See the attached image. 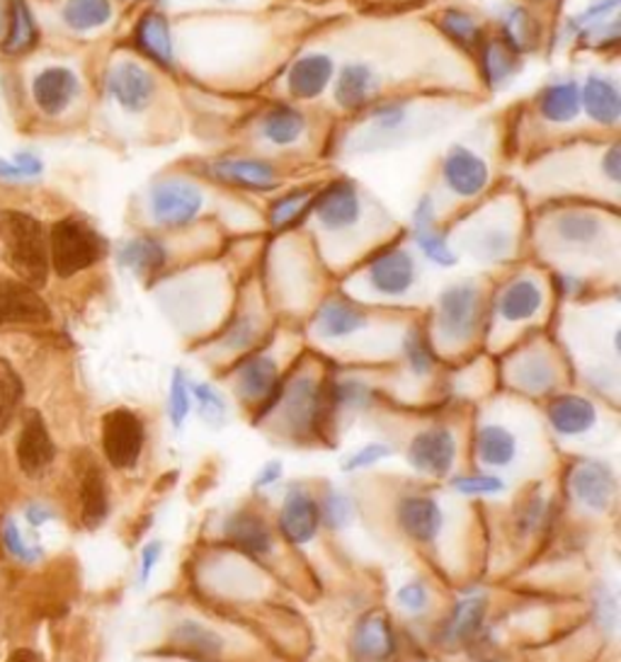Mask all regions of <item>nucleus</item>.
Returning <instances> with one entry per match:
<instances>
[{
	"mask_svg": "<svg viewBox=\"0 0 621 662\" xmlns=\"http://www.w3.org/2000/svg\"><path fill=\"white\" fill-rule=\"evenodd\" d=\"M6 262L20 280L37 289L47 284L49 274V245L42 223L22 211H6L3 227Z\"/></svg>",
	"mask_w": 621,
	"mask_h": 662,
	"instance_id": "nucleus-1",
	"label": "nucleus"
},
{
	"mask_svg": "<svg viewBox=\"0 0 621 662\" xmlns=\"http://www.w3.org/2000/svg\"><path fill=\"white\" fill-rule=\"evenodd\" d=\"M104 253L102 238L81 221H59L49 235V255L59 277H73L92 268Z\"/></svg>",
	"mask_w": 621,
	"mask_h": 662,
	"instance_id": "nucleus-2",
	"label": "nucleus"
},
{
	"mask_svg": "<svg viewBox=\"0 0 621 662\" xmlns=\"http://www.w3.org/2000/svg\"><path fill=\"white\" fill-rule=\"evenodd\" d=\"M147 430L137 413L117 408L102 420V449L114 469H131L141 457Z\"/></svg>",
	"mask_w": 621,
	"mask_h": 662,
	"instance_id": "nucleus-3",
	"label": "nucleus"
},
{
	"mask_svg": "<svg viewBox=\"0 0 621 662\" xmlns=\"http://www.w3.org/2000/svg\"><path fill=\"white\" fill-rule=\"evenodd\" d=\"M333 391L325 393L313 379L301 377L284 393V415L297 432L319 430L330 418L328 408H333Z\"/></svg>",
	"mask_w": 621,
	"mask_h": 662,
	"instance_id": "nucleus-4",
	"label": "nucleus"
},
{
	"mask_svg": "<svg viewBox=\"0 0 621 662\" xmlns=\"http://www.w3.org/2000/svg\"><path fill=\"white\" fill-rule=\"evenodd\" d=\"M479 321V291L471 284L447 289L440 299V328L449 340H469Z\"/></svg>",
	"mask_w": 621,
	"mask_h": 662,
	"instance_id": "nucleus-5",
	"label": "nucleus"
},
{
	"mask_svg": "<svg viewBox=\"0 0 621 662\" xmlns=\"http://www.w3.org/2000/svg\"><path fill=\"white\" fill-rule=\"evenodd\" d=\"M457 442L449 430H425L408 447V463L420 473L447 475L454 467Z\"/></svg>",
	"mask_w": 621,
	"mask_h": 662,
	"instance_id": "nucleus-6",
	"label": "nucleus"
},
{
	"mask_svg": "<svg viewBox=\"0 0 621 662\" xmlns=\"http://www.w3.org/2000/svg\"><path fill=\"white\" fill-rule=\"evenodd\" d=\"M202 209V194L188 182H163L151 192V211L158 223L180 227L197 217Z\"/></svg>",
	"mask_w": 621,
	"mask_h": 662,
	"instance_id": "nucleus-7",
	"label": "nucleus"
},
{
	"mask_svg": "<svg viewBox=\"0 0 621 662\" xmlns=\"http://www.w3.org/2000/svg\"><path fill=\"white\" fill-rule=\"evenodd\" d=\"M49 318V307L32 287L0 280V328L8 323H47Z\"/></svg>",
	"mask_w": 621,
	"mask_h": 662,
	"instance_id": "nucleus-8",
	"label": "nucleus"
},
{
	"mask_svg": "<svg viewBox=\"0 0 621 662\" xmlns=\"http://www.w3.org/2000/svg\"><path fill=\"white\" fill-rule=\"evenodd\" d=\"M571 488L580 505L594 512H604L610 508L617 490V479L612 469L602 461H583L571 475Z\"/></svg>",
	"mask_w": 621,
	"mask_h": 662,
	"instance_id": "nucleus-9",
	"label": "nucleus"
},
{
	"mask_svg": "<svg viewBox=\"0 0 621 662\" xmlns=\"http://www.w3.org/2000/svg\"><path fill=\"white\" fill-rule=\"evenodd\" d=\"M54 457H57V447L51 442L44 420L37 410H32L28 420H24V428L18 442L20 469L28 475H32V479H37V475H42L51 467Z\"/></svg>",
	"mask_w": 621,
	"mask_h": 662,
	"instance_id": "nucleus-10",
	"label": "nucleus"
},
{
	"mask_svg": "<svg viewBox=\"0 0 621 662\" xmlns=\"http://www.w3.org/2000/svg\"><path fill=\"white\" fill-rule=\"evenodd\" d=\"M108 86H110L112 98L129 112H141L151 102L153 92H156L153 78L143 71L141 66L131 63V61H122L114 66V69L110 71Z\"/></svg>",
	"mask_w": 621,
	"mask_h": 662,
	"instance_id": "nucleus-11",
	"label": "nucleus"
},
{
	"mask_svg": "<svg viewBox=\"0 0 621 662\" xmlns=\"http://www.w3.org/2000/svg\"><path fill=\"white\" fill-rule=\"evenodd\" d=\"M32 92L42 112L61 114L78 96V78L73 71L54 66V69H47L34 78Z\"/></svg>",
	"mask_w": 621,
	"mask_h": 662,
	"instance_id": "nucleus-12",
	"label": "nucleus"
},
{
	"mask_svg": "<svg viewBox=\"0 0 621 662\" xmlns=\"http://www.w3.org/2000/svg\"><path fill=\"white\" fill-rule=\"evenodd\" d=\"M321 522V510L315 505V500L307 493H289L284 498L282 514H280V529L282 534L292 541V544H307L315 536V529Z\"/></svg>",
	"mask_w": 621,
	"mask_h": 662,
	"instance_id": "nucleus-13",
	"label": "nucleus"
},
{
	"mask_svg": "<svg viewBox=\"0 0 621 662\" xmlns=\"http://www.w3.org/2000/svg\"><path fill=\"white\" fill-rule=\"evenodd\" d=\"M315 217L328 229H345L360 219V194L350 182H335L313 204Z\"/></svg>",
	"mask_w": 621,
	"mask_h": 662,
	"instance_id": "nucleus-14",
	"label": "nucleus"
},
{
	"mask_svg": "<svg viewBox=\"0 0 621 662\" xmlns=\"http://www.w3.org/2000/svg\"><path fill=\"white\" fill-rule=\"evenodd\" d=\"M369 280L381 294L401 297L415 282V262L405 250H391V253H384L372 264Z\"/></svg>",
	"mask_w": 621,
	"mask_h": 662,
	"instance_id": "nucleus-15",
	"label": "nucleus"
},
{
	"mask_svg": "<svg viewBox=\"0 0 621 662\" xmlns=\"http://www.w3.org/2000/svg\"><path fill=\"white\" fill-rule=\"evenodd\" d=\"M547 415L551 428L563 437L583 434L594 425V422H598V410H594V405L588 399H583V395H571V393L553 399Z\"/></svg>",
	"mask_w": 621,
	"mask_h": 662,
	"instance_id": "nucleus-16",
	"label": "nucleus"
},
{
	"mask_svg": "<svg viewBox=\"0 0 621 662\" xmlns=\"http://www.w3.org/2000/svg\"><path fill=\"white\" fill-rule=\"evenodd\" d=\"M399 524L408 536L418 541H432L442 529V510L432 498H403L399 505Z\"/></svg>",
	"mask_w": 621,
	"mask_h": 662,
	"instance_id": "nucleus-17",
	"label": "nucleus"
},
{
	"mask_svg": "<svg viewBox=\"0 0 621 662\" xmlns=\"http://www.w3.org/2000/svg\"><path fill=\"white\" fill-rule=\"evenodd\" d=\"M444 178L457 194L473 197L479 194L488 182V168L479 156L467 149H454L444 163Z\"/></svg>",
	"mask_w": 621,
	"mask_h": 662,
	"instance_id": "nucleus-18",
	"label": "nucleus"
},
{
	"mask_svg": "<svg viewBox=\"0 0 621 662\" xmlns=\"http://www.w3.org/2000/svg\"><path fill=\"white\" fill-rule=\"evenodd\" d=\"M354 651L367 660H387L395 651L393 629L387 614H367L354 629Z\"/></svg>",
	"mask_w": 621,
	"mask_h": 662,
	"instance_id": "nucleus-19",
	"label": "nucleus"
},
{
	"mask_svg": "<svg viewBox=\"0 0 621 662\" xmlns=\"http://www.w3.org/2000/svg\"><path fill=\"white\" fill-rule=\"evenodd\" d=\"M223 532L233 541L238 549L246 553L262 555L272 549V536L268 524L262 522L253 512H236L223 524Z\"/></svg>",
	"mask_w": 621,
	"mask_h": 662,
	"instance_id": "nucleus-20",
	"label": "nucleus"
},
{
	"mask_svg": "<svg viewBox=\"0 0 621 662\" xmlns=\"http://www.w3.org/2000/svg\"><path fill=\"white\" fill-rule=\"evenodd\" d=\"M330 76H333V61L323 54H309L294 63L289 73V90L297 98H315L330 83Z\"/></svg>",
	"mask_w": 621,
	"mask_h": 662,
	"instance_id": "nucleus-21",
	"label": "nucleus"
},
{
	"mask_svg": "<svg viewBox=\"0 0 621 662\" xmlns=\"http://www.w3.org/2000/svg\"><path fill=\"white\" fill-rule=\"evenodd\" d=\"M211 175L250 190H270L277 184L274 168L260 161H219L211 165Z\"/></svg>",
	"mask_w": 621,
	"mask_h": 662,
	"instance_id": "nucleus-22",
	"label": "nucleus"
},
{
	"mask_svg": "<svg viewBox=\"0 0 621 662\" xmlns=\"http://www.w3.org/2000/svg\"><path fill=\"white\" fill-rule=\"evenodd\" d=\"M173 643L180 648V651L190 653L194 658H204V660H214L223 653V635L214 629H209L204 624H197V621H182V624L176 626L173 631Z\"/></svg>",
	"mask_w": 621,
	"mask_h": 662,
	"instance_id": "nucleus-23",
	"label": "nucleus"
},
{
	"mask_svg": "<svg viewBox=\"0 0 621 662\" xmlns=\"http://www.w3.org/2000/svg\"><path fill=\"white\" fill-rule=\"evenodd\" d=\"M580 98L585 102L588 114L600 124H614L621 114V102H619V90L612 81L607 78L592 76L580 92Z\"/></svg>",
	"mask_w": 621,
	"mask_h": 662,
	"instance_id": "nucleus-24",
	"label": "nucleus"
},
{
	"mask_svg": "<svg viewBox=\"0 0 621 662\" xmlns=\"http://www.w3.org/2000/svg\"><path fill=\"white\" fill-rule=\"evenodd\" d=\"M277 387H280V381H277V364L270 357H253V360H248L238 369V389H241L243 399L248 401H268Z\"/></svg>",
	"mask_w": 621,
	"mask_h": 662,
	"instance_id": "nucleus-25",
	"label": "nucleus"
},
{
	"mask_svg": "<svg viewBox=\"0 0 621 662\" xmlns=\"http://www.w3.org/2000/svg\"><path fill=\"white\" fill-rule=\"evenodd\" d=\"M475 452L485 467H510L518 457V440L514 434L500 425H485L475 440Z\"/></svg>",
	"mask_w": 621,
	"mask_h": 662,
	"instance_id": "nucleus-26",
	"label": "nucleus"
},
{
	"mask_svg": "<svg viewBox=\"0 0 621 662\" xmlns=\"http://www.w3.org/2000/svg\"><path fill=\"white\" fill-rule=\"evenodd\" d=\"M367 325V318L362 311H357L350 303L342 301H330L321 309L319 321H315V328L323 338L338 340V338H348L357 330H362Z\"/></svg>",
	"mask_w": 621,
	"mask_h": 662,
	"instance_id": "nucleus-27",
	"label": "nucleus"
},
{
	"mask_svg": "<svg viewBox=\"0 0 621 662\" xmlns=\"http://www.w3.org/2000/svg\"><path fill=\"white\" fill-rule=\"evenodd\" d=\"M137 42L143 54H149L156 63L168 66L173 61V39H170L166 18L158 16V12H149V16L139 22Z\"/></svg>",
	"mask_w": 621,
	"mask_h": 662,
	"instance_id": "nucleus-28",
	"label": "nucleus"
},
{
	"mask_svg": "<svg viewBox=\"0 0 621 662\" xmlns=\"http://www.w3.org/2000/svg\"><path fill=\"white\" fill-rule=\"evenodd\" d=\"M108 485L98 467H90L83 471L81 479V510H83V524L96 529L108 518Z\"/></svg>",
	"mask_w": 621,
	"mask_h": 662,
	"instance_id": "nucleus-29",
	"label": "nucleus"
},
{
	"mask_svg": "<svg viewBox=\"0 0 621 662\" xmlns=\"http://www.w3.org/2000/svg\"><path fill=\"white\" fill-rule=\"evenodd\" d=\"M374 88H377L374 73L362 63H352L342 71L335 96L342 108L354 110V108H362V104L369 100V96L374 92Z\"/></svg>",
	"mask_w": 621,
	"mask_h": 662,
	"instance_id": "nucleus-30",
	"label": "nucleus"
},
{
	"mask_svg": "<svg viewBox=\"0 0 621 662\" xmlns=\"http://www.w3.org/2000/svg\"><path fill=\"white\" fill-rule=\"evenodd\" d=\"M112 20L110 0H69L63 8V22L76 32L102 28Z\"/></svg>",
	"mask_w": 621,
	"mask_h": 662,
	"instance_id": "nucleus-31",
	"label": "nucleus"
},
{
	"mask_svg": "<svg viewBox=\"0 0 621 662\" xmlns=\"http://www.w3.org/2000/svg\"><path fill=\"white\" fill-rule=\"evenodd\" d=\"M483 616H485V602L481 598L461 600L454 606L452 616H449V621H447L444 639L449 643H459V641L471 639V635L481 629Z\"/></svg>",
	"mask_w": 621,
	"mask_h": 662,
	"instance_id": "nucleus-32",
	"label": "nucleus"
},
{
	"mask_svg": "<svg viewBox=\"0 0 621 662\" xmlns=\"http://www.w3.org/2000/svg\"><path fill=\"white\" fill-rule=\"evenodd\" d=\"M580 112V90L573 81H563L544 90L541 96V114L551 122H571Z\"/></svg>",
	"mask_w": 621,
	"mask_h": 662,
	"instance_id": "nucleus-33",
	"label": "nucleus"
},
{
	"mask_svg": "<svg viewBox=\"0 0 621 662\" xmlns=\"http://www.w3.org/2000/svg\"><path fill=\"white\" fill-rule=\"evenodd\" d=\"M541 309V289L530 282H514L503 299H500V313H503L505 321H527Z\"/></svg>",
	"mask_w": 621,
	"mask_h": 662,
	"instance_id": "nucleus-34",
	"label": "nucleus"
},
{
	"mask_svg": "<svg viewBox=\"0 0 621 662\" xmlns=\"http://www.w3.org/2000/svg\"><path fill=\"white\" fill-rule=\"evenodd\" d=\"M483 71L485 81L493 88L508 83L514 71H518V49H514L508 39H493V42L485 47Z\"/></svg>",
	"mask_w": 621,
	"mask_h": 662,
	"instance_id": "nucleus-35",
	"label": "nucleus"
},
{
	"mask_svg": "<svg viewBox=\"0 0 621 662\" xmlns=\"http://www.w3.org/2000/svg\"><path fill=\"white\" fill-rule=\"evenodd\" d=\"M303 127H307V122L292 108H274L262 119V134L280 146L294 143L303 134Z\"/></svg>",
	"mask_w": 621,
	"mask_h": 662,
	"instance_id": "nucleus-36",
	"label": "nucleus"
},
{
	"mask_svg": "<svg viewBox=\"0 0 621 662\" xmlns=\"http://www.w3.org/2000/svg\"><path fill=\"white\" fill-rule=\"evenodd\" d=\"M119 260H122L124 268L134 270L139 274L156 272L158 268H163L166 250L161 248V243L149 241V238H139V241H131L122 248Z\"/></svg>",
	"mask_w": 621,
	"mask_h": 662,
	"instance_id": "nucleus-37",
	"label": "nucleus"
},
{
	"mask_svg": "<svg viewBox=\"0 0 621 662\" xmlns=\"http://www.w3.org/2000/svg\"><path fill=\"white\" fill-rule=\"evenodd\" d=\"M514 379H518L522 389L532 391V393H541V391H549L553 387V381H557V369L551 367L547 357L530 354L518 364V369H514Z\"/></svg>",
	"mask_w": 621,
	"mask_h": 662,
	"instance_id": "nucleus-38",
	"label": "nucleus"
},
{
	"mask_svg": "<svg viewBox=\"0 0 621 662\" xmlns=\"http://www.w3.org/2000/svg\"><path fill=\"white\" fill-rule=\"evenodd\" d=\"M22 401V381L8 360H0V434L8 430Z\"/></svg>",
	"mask_w": 621,
	"mask_h": 662,
	"instance_id": "nucleus-39",
	"label": "nucleus"
},
{
	"mask_svg": "<svg viewBox=\"0 0 621 662\" xmlns=\"http://www.w3.org/2000/svg\"><path fill=\"white\" fill-rule=\"evenodd\" d=\"M34 22L32 12L24 6V0H12V16H10V34L6 42L8 54H22L34 42Z\"/></svg>",
	"mask_w": 621,
	"mask_h": 662,
	"instance_id": "nucleus-40",
	"label": "nucleus"
},
{
	"mask_svg": "<svg viewBox=\"0 0 621 662\" xmlns=\"http://www.w3.org/2000/svg\"><path fill=\"white\" fill-rule=\"evenodd\" d=\"M557 231L565 243L573 245H588L594 238L600 235L602 227L600 221L592 214H583V211H573V214H563L557 223Z\"/></svg>",
	"mask_w": 621,
	"mask_h": 662,
	"instance_id": "nucleus-41",
	"label": "nucleus"
},
{
	"mask_svg": "<svg viewBox=\"0 0 621 662\" xmlns=\"http://www.w3.org/2000/svg\"><path fill=\"white\" fill-rule=\"evenodd\" d=\"M442 28L449 32V37H454L461 47L475 49L481 44L479 24H475L469 16H464V12H457V10L444 12Z\"/></svg>",
	"mask_w": 621,
	"mask_h": 662,
	"instance_id": "nucleus-42",
	"label": "nucleus"
},
{
	"mask_svg": "<svg viewBox=\"0 0 621 662\" xmlns=\"http://www.w3.org/2000/svg\"><path fill=\"white\" fill-rule=\"evenodd\" d=\"M503 30L508 34V42L518 49V47H527L534 39V22L527 18V12L520 8H508L503 12Z\"/></svg>",
	"mask_w": 621,
	"mask_h": 662,
	"instance_id": "nucleus-43",
	"label": "nucleus"
},
{
	"mask_svg": "<svg viewBox=\"0 0 621 662\" xmlns=\"http://www.w3.org/2000/svg\"><path fill=\"white\" fill-rule=\"evenodd\" d=\"M194 399L200 405V415L211 422V425H221L223 418H227V403H223L221 395L207 387V383H197L194 387Z\"/></svg>",
	"mask_w": 621,
	"mask_h": 662,
	"instance_id": "nucleus-44",
	"label": "nucleus"
},
{
	"mask_svg": "<svg viewBox=\"0 0 621 662\" xmlns=\"http://www.w3.org/2000/svg\"><path fill=\"white\" fill-rule=\"evenodd\" d=\"M321 518L328 529H335V532L338 529H345L352 520V500L342 493H330L325 498Z\"/></svg>",
	"mask_w": 621,
	"mask_h": 662,
	"instance_id": "nucleus-45",
	"label": "nucleus"
},
{
	"mask_svg": "<svg viewBox=\"0 0 621 662\" xmlns=\"http://www.w3.org/2000/svg\"><path fill=\"white\" fill-rule=\"evenodd\" d=\"M170 420H173L176 428H182V422L190 415V395H188V383H184V374L178 372L173 374V381H170Z\"/></svg>",
	"mask_w": 621,
	"mask_h": 662,
	"instance_id": "nucleus-46",
	"label": "nucleus"
},
{
	"mask_svg": "<svg viewBox=\"0 0 621 662\" xmlns=\"http://www.w3.org/2000/svg\"><path fill=\"white\" fill-rule=\"evenodd\" d=\"M415 241L422 248V253H425L430 260L440 262V264H454L457 262L452 250L447 248L444 238L440 233H434L432 229H418L415 231Z\"/></svg>",
	"mask_w": 621,
	"mask_h": 662,
	"instance_id": "nucleus-47",
	"label": "nucleus"
},
{
	"mask_svg": "<svg viewBox=\"0 0 621 662\" xmlns=\"http://www.w3.org/2000/svg\"><path fill=\"white\" fill-rule=\"evenodd\" d=\"M454 488L461 495H495L505 488V483L498 479V475H464V479H457Z\"/></svg>",
	"mask_w": 621,
	"mask_h": 662,
	"instance_id": "nucleus-48",
	"label": "nucleus"
},
{
	"mask_svg": "<svg viewBox=\"0 0 621 662\" xmlns=\"http://www.w3.org/2000/svg\"><path fill=\"white\" fill-rule=\"evenodd\" d=\"M405 354H408V364H411L415 374H428L432 369V354L425 342H422L420 333H411L405 338Z\"/></svg>",
	"mask_w": 621,
	"mask_h": 662,
	"instance_id": "nucleus-49",
	"label": "nucleus"
},
{
	"mask_svg": "<svg viewBox=\"0 0 621 662\" xmlns=\"http://www.w3.org/2000/svg\"><path fill=\"white\" fill-rule=\"evenodd\" d=\"M335 395V403L342 405H350V408H364L372 399V391H369L362 381H342L333 389Z\"/></svg>",
	"mask_w": 621,
	"mask_h": 662,
	"instance_id": "nucleus-50",
	"label": "nucleus"
},
{
	"mask_svg": "<svg viewBox=\"0 0 621 662\" xmlns=\"http://www.w3.org/2000/svg\"><path fill=\"white\" fill-rule=\"evenodd\" d=\"M510 250V235L505 231H488L475 241V253L483 260L503 258Z\"/></svg>",
	"mask_w": 621,
	"mask_h": 662,
	"instance_id": "nucleus-51",
	"label": "nucleus"
},
{
	"mask_svg": "<svg viewBox=\"0 0 621 662\" xmlns=\"http://www.w3.org/2000/svg\"><path fill=\"white\" fill-rule=\"evenodd\" d=\"M307 197H309V192L301 190V192H294V194H287L284 200L277 202L272 207V214H270L272 227H284V223L292 221L301 211L303 202H307Z\"/></svg>",
	"mask_w": 621,
	"mask_h": 662,
	"instance_id": "nucleus-52",
	"label": "nucleus"
},
{
	"mask_svg": "<svg viewBox=\"0 0 621 662\" xmlns=\"http://www.w3.org/2000/svg\"><path fill=\"white\" fill-rule=\"evenodd\" d=\"M405 119V110L401 104H389L384 110H377L374 112V134H384L391 137L395 129H401Z\"/></svg>",
	"mask_w": 621,
	"mask_h": 662,
	"instance_id": "nucleus-53",
	"label": "nucleus"
},
{
	"mask_svg": "<svg viewBox=\"0 0 621 662\" xmlns=\"http://www.w3.org/2000/svg\"><path fill=\"white\" fill-rule=\"evenodd\" d=\"M391 454V447L387 444H367L360 452L352 454V459L345 463L348 471H357V469H367L372 467V463L387 459Z\"/></svg>",
	"mask_w": 621,
	"mask_h": 662,
	"instance_id": "nucleus-54",
	"label": "nucleus"
},
{
	"mask_svg": "<svg viewBox=\"0 0 621 662\" xmlns=\"http://www.w3.org/2000/svg\"><path fill=\"white\" fill-rule=\"evenodd\" d=\"M399 604L408 609V612H420V609L428 604V590L422 588L420 582H408L399 592Z\"/></svg>",
	"mask_w": 621,
	"mask_h": 662,
	"instance_id": "nucleus-55",
	"label": "nucleus"
},
{
	"mask_svg": "<svg viewBox=\"0 0 621 662\" xmlns=\"http://www.w3.org/2000/svg\"><path fill=\"white\" fill-rule=\"evenodd\" d=\"M253 333H256V328L250 325L248 318H243V321H238V323L231 328V333H229V338H227V345H229V348H246L248 342L253 340Z\"/></svg>",
	"mask_w": 621,
	"mask_h": 662,
	"instance_id": "nucleus-56",
	"label": "nucleus"
},
{
	"mask_svg": "<svg viewBox=\"0 0 621 662\" xmlns=\"http://www.w3.org/2000/svg\"><path fill=\"white\" fill-rule=\"evenodd\" d=\"M16 165H20L22 173L28 175V178H37L39 173H42V168H44L42 161H39V158L32 156V153H18Z\"/></svg>",
	"mask_w": 621,
	"mask_h": 662,
	"instance_id": "nucleus-57",
	"label": "nucleus"
},
{
	"mask_svg": "<svg viewBox=\"0 0 621 662\" xmlns=\"http://www.w3.org/2000/svg\"><path fill=\"white\" fill-rule=\"evenodd\" d=\"M158 559H161V544L158 541H153V544H149L147 549H143V563H141V578L147 580L153 571V565L158 563Z\"/></svg>",
	"mask_w": 621,
	"mask_h": 662,
	"instance_id": "nucleus-58",
	"label": "nucleus"
},
{
	"mask_svg": "<svg viewBox=\"0 0 621 662\" xmlns=\"http://www.w3.org/2000/svg\"><path fill=\"white\" fill-rule=\"evenodd\" d=\"M604 170H607V175H610L614 182L619 180V146H614V149L607 153Z\"/></svg>",
	"mask_w": 621,
	"mask_h": 662,
	"instance_id": "nucleus-59",
	"label": "nucleus"
},
{
	"mask_svg": "<svg viewBox=\"0 0 621 662\" xmlns=\"http://www.w3.org/2000/svg\"><path fill=\"white\" fill-rule=\"evenodd\" d=\"M280 473H282V467L280 463H268L266 469H262V475L258 479V485H270V483H274L277 479H280Z\"/></svg>",
	"mask_w": 621,
	"mask_h": 662,
	"instance_id": "nucleus-60",
	"label": "nucleus"
},
{
	"mask_svg": "<svg viewBox=\"0 0 621 662\" xmlns=\"http://www.w3.org/2000/svg\"><path fill=\"white\" fill-rule=\"evenodd\" d=\"M6 544H8V549H10L12 553H18V555L24 553L22 541H20V536H18V529L12 526V524H8V529H6Z\"/></svg>",
	"mask_w": 621,
	"mask_h": 662,
	"instance_id": "nucleus-61",
	"label": "nucleus"
},
{
	"mask_svg": "<svg viewBox=\"0 0 621 662\" xmlns=\"http://www.w3.org/2000/svg\"><path fill=\"white\" fill-rule=\"evenodd\" d=\"M0 178H6V180H24L28 175L22 173V168H20V165L0 161Z\"/></svg>",
	"mask_w": 621,
	"mask_h": 662,
	"instance_id": "nucleus-62",
	"label": "nucleus"
},
{
	"mask_svg": "<svg viewBox=\"0 0 621 662\" xmlns=\"http://www.w3.org/2000/svg\"><path fill=\"white\" fill-rule=\"evenodd\" d=\"M8 662H39V658L30 651V648H20V651L12 653Z\"/></svg>",
	"mask_w": 621,
	"mask_h": 662,
	"instance_id": "nucleus-63",
	"label": "nucleus"
},
{
	"mask_svg": "<svg viewBox=\"0 0 621 662\" xmlns=\"http://www.w3.org/2000/svg\"><path fill=\"white\" fill-rule=\"evenodd\" d=\"M0 30H3V20H0Z\"/></svg>",
	"mask_w": 621,
	"mask_h": 662,
	"instance_id": "nucleus-64",
	"label": "nucleus"
}]
</instances>
